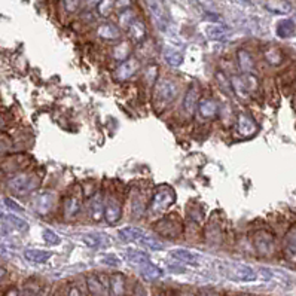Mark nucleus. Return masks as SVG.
I'll list each match as a JSON object with an SVG mask.
<instances>
[{
  "instance_id": "obj_43",
  "label": "nucleus",
  "mask_w": 296,
  "mask_h": 296,
  "mask_svg": "<svg viewBox=\"0 0 296 296\" xmlns=\"http://www.w3.org/2000/svg\"><path fill=\"white\" fill-rule=\"evenodd\" d=\"M5 204H6V207H9L11 210L17 211V213H23L24 211L23 207H20L14 200H11V198H5Z\"/></svg>"
},
{
  "instance_id": "obj_33",
  "label": "nucleus",
  "mask_w": 296,
  "mask_h": 296,
  "mask_svg": "<svg viewBox=\"0 0 296 296\" xmlns=\"http://www.w3.org/2000/svg\"><path fill=\"white\" fill-rule=\"evenodd\" d=\"M265 58H267V61H268L270 64L278 66V64H281V61H283V54H281V51H280L278 48H268V49L265 51Z\"/></svg>"
},
{
  "instance_id": "obj_49",
  "label": "nucleus",
  "mask_w": 296,
  "mask_h": 296,
  "mask_svg": "<svg viewBox=\"0 0 296 296\" xmlns=\"http://www.w3.org/2000/svg\"><path fill=\"white\" fill-rule=\"evenodd\" d=\"M3 151H5V143L0 141V152H3Z\"/></svg>"
},
{
  "instance_id": "obj_2",
  "label": "nucleus",
  "mask_w": 296,
  "mask_h": 296,
  "mask_svg": "<svg viewBox=\"0 0 296 296\" xmlns=\"http://www.w3.org/2000/svg\"><path fill=\"white\" fill-rule=\"evenodd\" d=\"M6 186L15 195H27L41 186V177L36 173H17L8 179Z\"/></svg>"
},
{
  "instance_id": "obj_14",
  "label": "nucleus",
  "mask_w": 296,
  "mask_h": 296,
  "mask_svg": "<svg viewBox=\"0 0 296 296\" xmlns=\"http://www.w3.org/2000/svg\"><path fill=\"white\" fill-rule=\"evenodd\" d=\"M257 131V124L250 115L240 114L237 116V133L243 137H250Z\"/></svg>"
},
{
  "instance_id": "obj_13",
  "label": "nucleus",
  "mask_w": 296,
  "mask_h": 296,
  "mask_svg": "<svg viewBox=\"0 0 296 296\" xmlns=\"http://www.w3.org/2000/svg\"><path fill=\"white\" fill-rule=\"evenodd\" d=\"M229 277L237 281H254L257 278V274L249 265L234 264L229 267Z\"/></svg>"
},
{
  "instance_id": "obj_22",
  "label": "nucleus",
  "mask_w": 296,
  "mask_h": 296,
  "mask_svg": "<svg viewBox=\"0 0 296 296\" xmlns=\"http://www.w3.org/2000/svg\"><path fill=\"white\" fill-rule=\"evenodd\" d=\"M84 243L88 244L92 249L107 247L110 244L109 237L104 234H87V235H84Z\"/></svg>"
},
{
  "instance_id": "obj_17",
  "label": "nucleus",
  "mask_w": 296,
  "mask_h": 296,
  "mask_svg": "<svg viewBox=\"0 0 296 296\" xmlns=\"http://www.w3.org/2000/svg\"><path fill=\"white\" fill-rule=\"evenodd\" d=\"M109 296H127V280L122 274L109 277Z\"/></svg>"
},
{
  "instance_id": "obj_1",
  "label": "nucleus",
  "mask_w": 296,
  "mask_h": 296,
  "mask_svg": "<svg viewBox=\"0 0 296 296\" xmlns=\"http://www.w3.org/2000/svg\"><path fill=\"white\" fill-rule=\"evenodd\" d=\"M154 87H155L154 88V104L158 110L170 106L179 95L177 82L170 79V78H164V79L157 81V84Z\"/></svg>"
},
{
  "instance_id": "obj_45",
  "label": "nucleus",
  "mask_w": 296,
  "mask_h": 296,
  "mask_svg": "<svg viewBox=\"0 0 296 296\" xmlns=\"http://www.w3.org/2000/svg\"><path fill=\"white\" fill-rule=\"evenodd\" d=\"M103 262H107V265H112V267L119 265V259L115 257V256H104L103 257Z\"/></svg>"
},
{
  "instance_id": "obj_6",
  "label": "nucleus",
  "mask_w": 296,
  "mask_h": 296,
  "mask_svg": "<svg viewBox=\"0 0 296 296\" xmlns=\"http://www.w3.org/2000/svg\"><path fill=\"white\" fill-rule=\"evenodd\" d=\"M122 216V204L116 195H109L104 200V220L109 225H115L121 220Z\"/></svg>"
},
{
  "instance_id": "obj_8",
  "label": "nucleus",
  "mask_w": 296,
  "mask_h": 296,
  "mask_svg": "<svg viewBox=\"0 0 296 296\" xmlns=\"http://www.w3.org/2000/svg\"><path fill=\"white\" fill-rule=\"evenodd\" d=\"M87 286L90 296H109V278L98 275V274H91L87 278Z\"/></svg>"
},
{
  "instance_id": "obj_11",
  "label": "nucleus",
  "mask_w": 296,
  "mask_h": 296,
  "mask_svg": "<svg viewBox=\"0 0 296 296\" xmlns=\"http://www.w3.org/2000/svg\"><path fill=\"white\" fill-rule=\"evenodd\" d=\"M140 68V63L134 57H130L128 60H125L124 63L119 64V67L115 70V79L119 82L128 81L131 79L137 73V70Z\"/></svg>"
},
{
  "instance_id": "obj_29",
  "label": "nucleus",
  "mask_w": 296,
  "mask_h": 296,
  "mask_svg": "<svg viewBox=\"0 0 296 296\" xmlns=\"http://www.w3.org/2000/svg\"><path fill=\"white\" fill-rule=\"evenodd\" d=\"M143 235H144V232L141 229L134 228V227H127V228L119 229V237L124 241H138Z\"/></svg>"
},
{
  "instance_id": "obj_35",
  "label": "nucleus",
  "mask_w": 296,
  "mask_h": 296,
  "mask_svg": "<svg viewBox=\"0 0 296 296\" xmlns=\"http://www.w3.org/2000/svg\"><path fill=\"white\" fill-rule=\"evenodd\" d=\"M3 219H5L6 222H9L11 225H14L17 229L27 231V228H28V224H27L24 219L18 217V216H14V214H6V216H3Z\"/></svg>"
},
{
  "instance_id": "obj_42",
  "label": "nucleus",
  "mask_w": 296,
  "mask_h": 296,
  "mask_svg": "<svg viewBox=\"0 0 296 296\" xmlns=\"http://www.w3.org/2000/svg\"><path fill=\"white\" fill-rule=\"evenodd\" d=\"M216 78H217V81H219V84H220V88H224V91H232V87H231V82H229L228 79H227V76L224 75V73H217L216 75Z\"/></svg>"
},
{
  "instance_id": "obj_38",
  "label": "nucleus",
  "mask_w": 296,
  "mask_h": 296,
  "mask_svg": "<svg viewBox=\"0 0 296 296\" xmlns=\"http://www.w3.org/2000/svg\"><path fill=\"white\" fill-rule=\"evenodd\" d=\"M157 78H158V67L152 66L144 71V82L147 87H154L157 84Z\"/></svg>"
},
{
  "instance_id": "obj_31",
  "label": "nucleus",
  "mask_w": 296,
  "mask_h": 296,
  "mask_svg": "<svg viewBox=\"0 0 296 296\" xmlns=\"http://www.w3.org/2000/svg\"><path fill=\"white\" fill-rule=\"evenodd\" d=\"M164 60L173 67H179L183 63V55L176 49H165L164 51Z\"/></svg>"
},
{
  "instance_id": "obj_10",
  "label": "nucleus",
  "mask_w": 296,
  "mask_h": 296,
  "mask_svg": "<svg viewBox=\"0 0 296 296\" xmlns=\"http://www.w3.org/2000/svg\"><path fill=\"white\" fill-rule=\"evenodd\" d=\"M55 201H57V195L51 191H46V192H42L36 197L34 200V210L38 214L41 216H48L54 207H55Z\"/></svg>"
},
{
  "instance_id": "obj_20",
  "label": "nucleus",
  "mask_w": 296,
  "mask_h": 296,
  "mask_svg": "<svg viewBox=\"0 0 296 296\" xmlns=\"http://www.w3.org/2000/svg\"><path fill=\"white\" fill-rule=\"evenodd\" d=\"M170 256L177 259V261H182L188 265H197L198 261H200V254H197V253L191 250H186V249H174V250H171Z\"/></svg>"
},
{
  "instance_id": "obj_32",
  "label": "nucleus",
  "mask_w": 296,
  "mask_h": 296,
  "mask_svg": "<svg viewBox=\"0 0 296 296\" xmlns=\"http://www.w3.org/2000/svg\"><path fill=\"white\" fill-rule=\"evenodd\" d=\"M229 33V28L227 25L222 24H216V25H210L207 28V36L210 39H224L227 38V34Z\"/></svg>"
},
{
  "instance_id": "obj_12",
  "label": "nucleus",
  "mask_w": 296,
  "mask_h": 296,
  "mask_svg": "<svg viewBox=\"0 0 296 296\" xmlns=\"http://www.w3.org/2000/svg\"><path fill=\"white\" fill-rule=\"evenodd\" d=\"M219 104L216 100L213 98H201L198 101V106H197V114L198 116L207 122V121H213L217 115H219Z\"/></svg>"
},
{
  "instance_id": "obj_24",
  "label": "nucleus",
  "mask_w": 296,
  "mask_h": 296,
  "mask_svg": "<svg viewBox=\"0 0 296 296\" xmlns=\"http://www.w3.org/2000/svg\"><path fill=\"white\" fill-rule=\"evenodd\" d=\"M128 34H130V38H131V41H134V42H143L144 41V38H146V25L144 23L141 21V20H134L131 25L128 27Z\"/></svg>"
},
{
  "instance_id": "obj_27",
  "label": "nucleus",
  "mask_w": 296,
  "mask_h": 296,
  "mask_svg": "<svg viewBox=\"0 0 296 296\" xmlns=\"http://www.w3.org/2000/svg\"><path fill=\"white\" fill-rule=\"evenodd\" d=\"M130 55H131V46L125 41L119 42L114 48V51H112V57H114L115 61H118V63H124L125 60L130 58Z\"/></svg>"
},
{
  "instance_id": "obj_28",
  "label": "nucleus",
  "mask_w": 296,
  "mask_h": 296,
  "mask_svg": "<svg viewBox=\"0 0 296 296\" xmlns=\"http://www.w3.org/2000/svg\"><path fill=\"white\" fill-rule=\"evenodd\" d=\"M284 254L290 262H296V229H292L286 237Z\"/></svg>"
},
{
  "instance_id": "obj_46",
  "label": "nucleus",
  "mask_w": 296,
  "mask_h": 296,
  "mask_svg": "<svg viewBox=\"0 0 296 296\" xmlns=\"http://www.w3.org/2000/svg\"><path fill=\"white\" fill-rule=\"evenodd\" d=\"M131 0H115V8H127L130 6Z\"/></svg>"
},
{
  "instance_id": "obj_9",
  "label": "nucleus",
  "mask_w": 296,
  "mask_h": 296,
  "mask_svg": "<svg viewBox=\"0 0 296 296\" xmlns=\"http://www.w3.org/2000/svg\"><path fill=\"white\" fill-rule=\"evenodd\" d=\"M82 208V198L79 194H68L63 201V217L66 220H75Z\"/></svg>"
},
{
  "instance_id": "obj_3",
  "label": "nucleus",
  "mask_w": 296,
  "mask_h": 296,
  "mask_svg": "<svg viewBox=\"0 0 296 296\" xmlns=\"http://www.w3.org/2000/svg\"><path fill=\"white\" fill-rule=\"evenodd\" d=\"M176 201V194L174 191L170 188V186H160L154 195H152V200L149 203L147 210L152 213V214H160L162 211H165L170 205Z\"/></svg>"
},
{
  "instance_id": "obj_30",
  "label": "nucleus",
  "mask_w": 296,
  "mask_h": 296,
  "mask_svg": "<svg viewBox=\"0 0 296 296\" xmlns=\"http://www.w3.org/2000/svg\"><path fill=\"white\" fill-rule=\"evenodd\" d=\"M125 257H127V261H130L131 264L138 265V267H141V265H144V264L151 262L149 256H147L146 253H143V251L127 250V253H125Z\"/></svg>"
},
{
  "instance_id": "obj_25",
  "label": "nucleus",
  "mask_w": 296,
  "mask_h": 296,
  "mask_svg": "<svg viewBox=\"0 0 296 296\" xmlns=\"http://www.w3.org/2000/svg\"><path fill=\"white\" fill-rule=\"evenodd\" d=\"M138 268H140L141 277L144 280H149V281L158 280V278H161L164 275V271L161 270L160 267H157L155 264H152V262H147V264H144V265H141Z\"/></svg>"
},
{
  "instance_id": "obj_51",
  "label": "nucleus",
  "mask_w": 296,
  "mask_h": 296,
  "mask_svg": "<svg viewBox=\"0 0 296 296\" xmlns=\"http://www.w3.org/2000/svg\"><path fill=\"white\" fill-rule=\"evenodd\" d=\"M183 296H197V295H194V293H186V295H183Z\"/></svg>"
},
{
  "instance_id": "obj_18",
  "label": "nucleus",
  "mask_w": 296,
  "mask_h": 296,
  "mask_svg": "<svg viewBox=\"0 0 296 296\" xmlns=\"http://www.w3.org/2000/svg\"><path fill=\"white\" fill-rule=\"evenodd\" d=\"M237 61H238V67L243 73H251L254 70V61L253 57L247 49H238L237 51Z\"/></svg>"
},
{
  "instance_id": "obj_47",
  "label": "nucleus",
  "mask_w": 296,
  "mask_h": 296,
  "mask_svg": "<svg viewBox=\"0 0 296 296\" xmlns=\"http://www.w3.org/2000/svg\"><path fill=\"white\" fill-rule=\"evenodd\" d=\"M6 275H8V273H6V270L0 267V283H2V281H3V280L6 278Z\"/></svg>"
},
{
  "instance_id": "obj_52",
  "label": "nucleus",
  "mask_w": 296,
  "mask_h": 296,
  "mask_svg": "<svg viewBox=\"0 0 296 296\" xmlns=\"http://www.w3.org/2000/svg\"><path fill=\"white\" fill-rule=\"evenodd\" d=\"M155 2H160V3H161V0H155Z\"/></svg>"
},
{
  "instance_id": "obj_26",
  "label": "nucleus",
  "mask_w": 296,
  "mask_h": 296,
  "mask_svg": "<svg viewBox=\"0 0 296 296\" xmlns=\"http://www.w3.org/2000/svg\"><path fill=\"white\" fill-rule=\"evenodd\" d=\"M265 8L273 14H289L292 11L289 0H267Z\"/></svg>"
},
{
  "instance_id": "obj_44",
  "label": "nucleus",
  "mask_w": 296,
  "mask_h": 296,
  "mask_svg": "<svg viewBox=\"0 0 296 296\" xmlns=\"http://www.w3.org/2000/svg\"><path fill=\"white\" fill-rule=\"evenodd\" d=\"M66 296H82V292H81V289L78 286L71 284L67 289V295Z\"/></svg>"
},
{
  "instance_id": "obj_48",
  "label": "nucleus",
  "mask_w": 296,
  "mask_h": 296,
  "mask_svg": "<svg viewBox=\"0 0 296 296\" xmlns=\"http://www.w3.org/2000/svg\"><path fill=\"white\" fill-rule=\"evenodd\" d=\"M100 2H101V0H87V3H88V5H91V6H97Z\"/></svg>"
},
{
  "instance_id": "obj_15",
  "label": "nucleus",
  "mask_w": 296,
  "mask_h": 296,
  "mask_svg": "<svg viewBox=\"0 0 296 296\" xmlns=\"http://www.w3.org/2000/svg\"><path fill=\"white\" fill-rule=\"evenodd\" d=\"M157 231L164 237H177L180 232V222L171 214L170 217L161 219L157 224Z\"/></svg>"
},
{
  "instance_id": "obj_23",
  "label": "nucleus",
  "mask_w": 296,
  "mask_h": 296,
  "mask_svg": "<svg viewBox=\"0 0 296 296\" xmlns=\"http://www.w3.org/2000/svg\"><path fill=\"white\" fill-rule=\"evenodd\" d=\"M275 31H277V36L281 38V39H290V38H293L296 33L295 21H292V20H283V21H280V23L277 24Z\"/></svg>"
},
{
  "instance_id": "obj_36",
  "label": "nucleus",
  "mask_w": 296,
  "mask_h": 296,
  "mask_svg": "<svg viewBox=\"0 0 296 296\" xmlns=\"http://www.w3.org/2000/svg\"><path fill=\"white\" fill-rule=\"evenodd\" d=\"M136 20V15L133 14V11H130V9H125V11H122L121 14H119V24L124 27V28H127L128 30V27L131 25V23Z\"/></svg>"
},
{
  "instance_id": "obj_41",
  "label": "nucleus",
  "mask_w": 296,
  "mask_h": 296,
  "mask_svg": "<svg viewBox=\"0 0 296 296\" xmlns=\"http://www.w3.org/2000/svg\"><path fill=\"white\" fill-rule=\"evenodd\" d=\"M63 5H64L66 12H68V14H73V12H76V11H78V8H79V5H81V0H64V2H63Z\"/></svg>"
},
{
  "instance_id": "obj_50",
  "label": "nucleus",
  "mask_w": 296,
  "mask_h": 296,
  "mask_svg": "<svg viewBox=\"0 0 296 296\" xmlns=\"http://www.w3.org/2000/svg\"><path fill=\"white\" fill-rule=\"evenodd\" d=\"M201 296H214L213 293H210V292H205V293H203Z\"/></svg>"
},
{
  "instance_id": "obj_19",
  "label": "nucleus",
  "mask_w": 296,
  "mask_h": 296,
  "mask_svg": "<svg viewBox=\"0 0 296 296\" xmlns=\"http://www.w3.org/2000/svg\"><path fill=\"white\" fill-rule=\"evenodd\" d=\"M97 34L104 41H119L121 39V30L115 24H101L97 28Z\"/></svg>"
},
{
  "instance_id": "obj_16",
  "label": "nucleus",
  "mask_w": 296,
  "mask_h": 296,
  "mask_svg": "<svg viewBox=\"0 0 296 296\" xmlns=\"http://www.w3.org/2000/svg\"><path fill=\"white\" fill-rule=\"evenodd\" d=\"M131 214L134 219H140L144 216V213L147 211V207H149V203H147V197L144 195V192L141 191H137L131 195Z\"/></svg>"
},
{
  "instance_id": "obj_5",
  "label": "nucleus",
  "mask_w": 296,
  "mask_h": 296,
  "mask_svg": "<svg viewBox=\"0 0 296 296\" xmlns=\"http://www.w3.org/2000/svg\"><path fill=\"white\" fill-rule=\"evenodd\" d=\"M198 101H200V87L197 84H194L189 87V90L186 91L184 97H183L182 112L186 116V119H191L195 115Z\"/></svg>"
},
{
  "instance_id": "obj_4",
  "label": "nucleus",
  "mask_w": 296,
  "mask_h": 296,
  "mask_svg": "<svg viewBox=\"0 0 296 296\" xmlns=\"http://www.w3.org/2000/svg\"><path fill=\"white\" fill-rule=\"evenodd\" d=\"M253 246L262 256H270L275 249V240L268 231H257L253 237Z\"/></svg>"
},
{
  "instance_id": "obj_40",
  "label": "nucleus",
  "mask_w": 296,
  "mask_h": 296,
  "mask_svg": "<svg viewBox=\"0 0 296 296\" xmlns=\"http://www.w3.org/2000/svg\"><path fill=\"white\" fill-rule=\"evenodd\" d=\"M42 237H44L45 243L51 244V246H57V244L61 243V238H60L54 231H51V229H45V231L42 232Z\"/></svg>"
},
{
  "instance_id": "obj_7",
  "label": "nucleus",
  "mask_w": 296,
  "mask_h": 296,
  "mask_svg": "<svg viewBox=\"0 0 296 296\" xmlns=\"http://www.w3.org/2000/svg\"><path fill=\"white\" fill-rule=\"evenodd\" d=\"M87 211H88V217L92 222H100L104 217V198L100 191L94 192L91 198L88 200Z\"/></svg>"
},
{
  "instance_id": "obj_37",
  "label": "nucleus",
  "mask_w": 296,
  "mask_h": 296,
  "mask_svg": "<svg viewBox=\"0 0 296 296\" xmlns=\"http://www.w3.org/2000/svg\"><path fill=\"white\" fill-rule=\"evenodd\" d=\"M97 8H98L100 15L109 17V15L112 14V11L115 9V0H101V2L97 5Z\"/></svg>"
},
{
  "instance_id": "obj_39",
  "label": "nucleus",
  "mask_w": 296,
  "mask_h": 296,
  "mask_svg": "<svg viewBox=\"0 0 296 296\" xmlns=\"http://www.w3.org/2000/svg\"><path fill=\"white\" fill-rule=\"evenodd\" d=\"M39 292H41L39 284L34 283V281H28V283L23 287V290H21L20 296H38L39 295Z\"/></svg>"
},
{
  "instance_id": "obj_34",
  "label": "nucleus",
  "mask_w": 296,
  "mask_h": 296,
  "mask_svg": "<svg viewBox=\"0 0 296 296\" xmlns=\"http://www.w3.org/2000/svg\"><path fill=\"white\" fill-rule=\"evenodd\" d=\"M137 243H140L141 246H144V247L149 249V250H162V249H164V244H162V243H160L158 240H154V238L147 237L146 234H144Z\"/></svg>"
},
{
  "instance_id": "obj_21",
  "label": "nucleus",
  "mask_w": 296,
  "mask_h": 296,
  "mask_svg": "<svg viewBox=\"0 0 296 296\" xmlns=\"http://www.w3.org/2000/svg\"><path fill=\"white\" fill-rule=\"evenodd\" d=\"M52 253L48 250H39V249H27L24 251V257L31 264H45L51 259Z\"/></svg>"
}]
</instances>
